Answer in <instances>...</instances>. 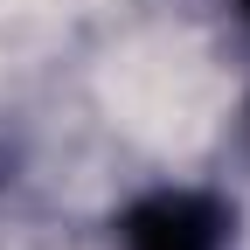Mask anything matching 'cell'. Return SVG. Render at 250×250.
I'll return each mask as SVG.
<instances>
[{"label":"cell","mask_w":250,"mask_h":250,"mask_svg":"<svg viewBox=\"0 0 250 250\" xmlns=\"http://www.w3.org/2000/svg\"><path fill=\"white\" fill-rule=\"evenodd\" d=\"M229 229H236V215L215 195L160 188V195H146L139 208H125L118 243L125 250H229Z\"/></svg>","instance_id":"obj_1"},{"label":"cell","mask_w":250,"mask_h":250,"mask_svg":"<svg viewBox=\"0 0 250 250\" xmlns=\"http://www.w3.org/2000/svg\"><path fill=\"white\" fill-rule=\"evenodd\" d=\"M243 7H250V0H243Z\"/></svg>","instance_id":"obj_2"}]
</instances>
